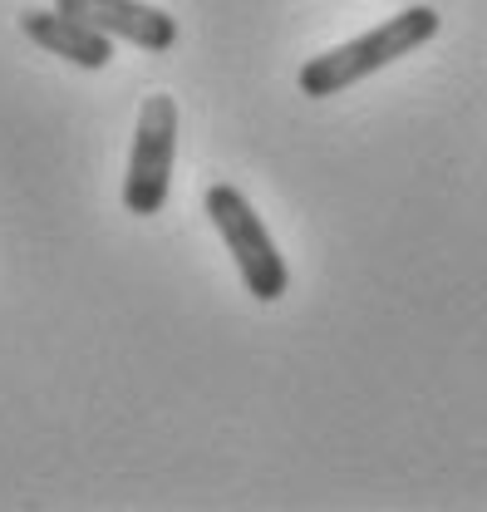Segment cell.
<instances>
[{"label":"cell","mask_w":487,"mask_h":512,"mask_svg":"<svg viewBox=\"0 0 487 512\" xmlns=\"http://www.w3.org/2000/svg\"><path fill=\"white\" fill-rule=\"evenodd\" d=\"M55 10L94 25L109 40H128L148 55H163L178 45V20L158 5H143V0H55Z\"/></svg>","instance_id":"obj_4"},{"label":"cell","mask_w":487,"mask_h":512,"mask_svg":"<svg viewBox=\"0 0 487 512\" xmlns=\"http://www.w3.org/2000/svg\"><path fill=\"white\" fill-rule=\"evenodd\" d=\"M173 158H178V104L168 94H153L143 99L133 153H128V178H123V207L133 217H158L168 207Z\"/></svg>","instance_id":"obj_3"},{"label":"cell","mask_w":487,"mask_h":512,"mask_svg":"<svg viewBox=\"0 0 487 512\" xmlns=\"http://www.w3.org/2000/svg\"><path fill=\"white\" fill-rule=\"evenodd\" d=\"M438 25H443V20H438L433 5H409V10L389 15L384 25H374L365 35H355V40H345V45H335V50L305 60L301 64V94H310V99H335L340 89H350V84H360L369 74H379L384 64L404 60V55H414L419 45H428V40L438 35Z\"/></svg>","instance_id":"obj_1"},{"label":"cell","mask_w":487,"mask_h":512,"mask_svg":"<svg viewBox=\"0 0 487 512\" xmlns=\"http://www.w3.org/2000/svg\"><path fill=\"white\" fill-rule=\"evenodd\" d=\"M202 207H207L212 227L222 232L227 252H232L237 271H242L246 291H251L256 301H281V296L291 291V266H286V256L276 252V242H271L266 222L256 217V207H251L232 183H217V188L207 192Z\"/></svg>","instance_id":"obj_2"},{"label":"cell","mask_w":487,"mask_h":512,"mask_svg":"<svg viewBox=\"0 0 487 512\" xmlns=\"http://www.w3.org/2000/svg\"><path fill=\"white\" fill-rule=\"evenodd\" d=\"M20 30L40 50H50L55 60H69V64H79V69H104V64L114 60V40L99 35L94 25L64 15V10H20Z\"/></svg>","instance_id":"obj_5"}]
</instances>
